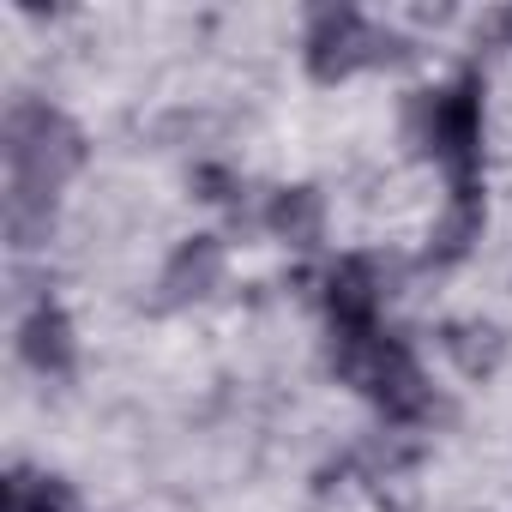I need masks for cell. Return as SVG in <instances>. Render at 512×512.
<instances>
[{
    "mask_svg": "<svg viewBox=\"0 0 512 512\" xmlns=\"http://www.w3.org/2000/svg\"><path fill=\"white\" fill-rule=\"evenodd\" d=\"M404 139L422 157L446 163L452 187L482 181V73L464 67L452 85L410 91L404 97Z\"/></svg>",
    "mask_w": 512,
    "mask_h": 512,
    "instance_id": "obj_1",
    "label": "cell"
},
{
    "mask_svg": "<svg viewBox=\"0 0 512 512\" xmlns=\"http://www.w3.org/2000/svg\"><path fill=\"white\" fill-rule=\"evenodd\" d=\"M85 169V133L67 109L43 97H19L7 109V187L19 193H61Z\"/></svg>",
    "mask_w": 512,
    "mask_h": 512,
    "instance_id": "obj_2",
    "label": "cell"
},
{
    "mask_svg": "<svg viewBox=\"0 0 512 512\" xmlns=\"http://www.w3.org/2000/svg\"><path fill=\"white\" fill-rule=\"evenodd\" d=\"M410 43L386 25H374L368 13L356 7H314L308 13V31H302V61H308V79L314 85H338L362 67H380V61H404Z\"/></svg>",
    "mask_w": 512,
    "mask_h": 512,
    "instance_id": "obj_3",
    "label": "cell"
},
{
    "mask_svg": "<svg viewBox=\"0 0 512 512\" xmlns=\"http://www.w3.org/2000/svg\"><path fill=\"white\" fill-rule=\"evenodd\" d=\"M320 302H326L332 332H362V326H380V302H386L380 260H368V253H344V260L326 272V284H320Z\"/></svg>",
    "mask_w": 512,
    "mask_h": 512,
    "instance_id": "obj_4",
    "label": "cell"
},
{
    "mask_svg": "<svg viewBox=\"0 0 512 512\" xmlns=\"http://www.w3.org/2000/svg\"><path fill=\"white\" fill-rule=\"evenodd\" d=\"M19 356L43 380H67L79 368V332H73V314L55 296H37L25 308V320H19Z\"/></svg>",
    "mask_w": 512,
    "mask_h": 512,
    "instance_id": "obj_5",
    "label": "cell"
},
{
    "mask_svg": "<svg viewBox=\"0 0 512 512\" xmlns=\"http://www.w3.org/2000/svg\"><path fill=\"white\" fill-rule=\"evenodd\" d=\"M223 266H229V253H223L217 235H187V241H175V253L163 260V278H157V302H163V308H187V302L217 296Z\"/></svg>",
    "mask_w": 512,
    "mask_h": 512,
    "instance_id": "obj_6",
    "label": "cell"
},
{
    "mask_svg": "<svg viewBox=\"0 0 512 512\" xmlns=\"http://www.w3.org/2000/svg\"><path fill=\"white\" fill-rule=\"evenodd\" d=\"M482 217H488V205H482V181L452 187V193H446V211H440L434 229H428V260H434V266H458L464 253L482 241Z\"/></svg>",
    "mask_w": 512,
    "mask_h": 512,
    "instance_id": "obj_7",
    "label": "cell"
},
{
    "mask_svg": "<svg viewBox=\"0 0 512 512\" xmlns=\"http://www.w3.org/2000/svg\"><path fill=\"white\" fill-rule=\"evenodd\" d=\"M266 229H272L284 247H296V253L320 247V235H326V193H320L314 181L278 187V193L266 199Z\"/></svg>",
    "mask_w": 512,
    "mask_h": 512,
    "instance_id": "obj_8",
    "label": "cell"
},
{
    "mask_svg": "<svg viewBox=\"0 0 512 512\" xmlns=\"http://www.w3.org/2000/svg\"><path fill=\"white\" fill-rule=\"evenodd\" d=\"M440 350H446V362H452L464 380H494L500 362H506L500 326H494V320H476V314L446 320V326H440Z\"/></svg>",
    "mask_w": 512,
    "mask_h": 512,
    "instance_id": "obj_9",
    "label": "cell"
},
{
    "mask_svg": "<svg viewBox=\"0 0 512 512\" xmlns=\"http://www.w3.org/2000/svg\"><path fill=\"white\" fill-rule=\"evenodd\" d=\"M7 512H79V494H73V482L55 476V470L13 464V470H7Z\"/></svg>",
    "mask_w": 512,
    "mask_h": 512,
    "instance_id": "obj_10",
    "label": "cell"
},
{
    "mask_svg": "<svg viewBox=\"0 0 512 512\" xmlns=\"http://www.w3.org/2000/svg\"><path fill=\"white\" fill-rule=\"evenodd\" d=\"M55 235V199L49 193H19V187H7V241L19 247V253H31V247H43Z\"/></svg>",
    "mask_w": 512,
    "mask_h": 512,
    "instance_id": "obj_11",
    "label": "cell"
},
{
    "mask_svg": "<svg viewBox=\"0 0 512 512\" xmlns=\"http://www.w3.org/2000/svg\"><path fill=\"white\" fill-rule=\"evenodd\" d=\"M193 193H199L205 205H229V211H235V205H241V175H235L229 163H199V169H193Z\"/></svg>",
    "mask_w": 512,
    "mask_h": 512,
    "instance_id": "obj_12",
    "label": "cell"
}]
</instances>
